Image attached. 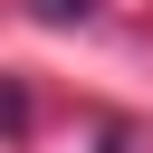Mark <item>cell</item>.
<instances>
[{
	"instance_id": "obj_2",
	"label": "cell",
	"mask_w": 153,
	"mask_h": 153,
	"mask_svg": "<svg viewBox=\"0 0 153 153\" xmlns=\"http://www.w3.org/2000/svg\"><path fill=\"white\" fill-rule=\"evenodd\" d=\"M0 124H10V134H19V124H29V105H19V96H10V86H0Z\"/></svg>"
},
{
	"instance_id": "obj_3",
	"label": "cell",
	"mask_w": 153,
	"mask_h": 153,
	"mask_svg": "<svg viewBox=\"0 0 153 153\" xmlns=\"http://www.w3.org/2000/svg\"><path fill=\"white\" fill-rule=\"evenodd\" d=\"M105 153H124V134H105Z\"/></svg>"
},
{
	"instance_id": "obj_1",
	"label": "cell",
	"mask_w": 153,
	"mask_h": 153,
	"mask_svg": "<svg viewBox=\"0 0 153 153\" xmlns=\"http://www.w3.org/2000/svg\"><path fill=\"white\" fill-rule=\"evenodd\" d=\"M96 0H38V19H86Z\"/></svg>"
}]
</instances>
